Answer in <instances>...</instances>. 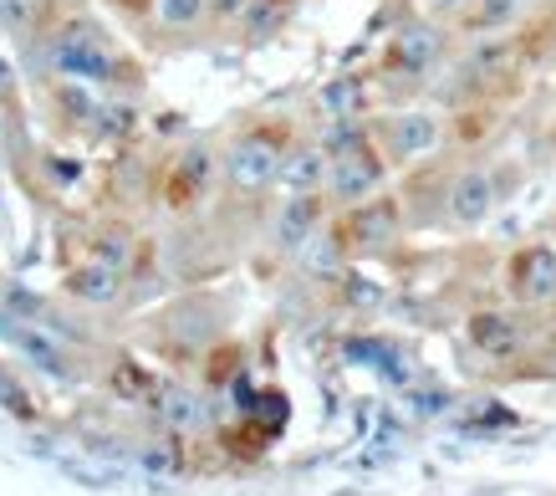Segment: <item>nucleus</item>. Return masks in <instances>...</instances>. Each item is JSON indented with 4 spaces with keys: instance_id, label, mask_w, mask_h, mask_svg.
Masks as SVG:
<instances>
[{
    "instance_id": "20e7f679",
    "label": "nucleus",
    "mask_w": 556,
    "mask_h": 496,
    "mask_svg": "<svg viewBox=\"0 0 556 496\" xmlns=\"http://www.w3.org/2000/svg\"><path fill=\"white\" fill-rule=\"evenodd\" d=\"M215 179H219L215 144L194 138V144H185V149H174V154L164 159V170H159V200H164L174 215H185V210L210 200Z\"/></svg>"
},
{
    "instance_id": "9b49d317",
    "label": "nucleus",
    "mask_w": 556,
    "mask_h": 496,
    "mask_svg": "<svg viewBox=\"0 0 556 496\" xmlns=\"http://www.w3.org/2000/svg\"><path fill=\"white\" fill-rule=\"evenodd\" d=\"M327 179V149L312 144V138H291L287 159H281V174H276V189L281 195H306V189H321Z\"/></svg>"
},
{
    "instance_id": "39448f33",
    "label": "nucleus",
    "mask_w": 556,
    "mask_h": 496,
    "mask_svg": "<svg viewBox=\"0 0 556 496\" xmlns=\"http://www.w3.org/2000/svg\"><path fill=\"white\" fill-rule=\"evenodd\" d=\"M444 62V32L439 21H408L388 36L383 57H378V72L383 77H399V83H429V72Z\"/></svg>"
},
{
    "instance_id": "a211bd4d",
    "label": "nucleus",
    "mask_w": 556,
    "mask_h": 496,
    "mask_svg": "<svg viewBox=\"0 0 556 496\" xmlns=\"http://www.w3.org/2000/svg\"><path fill=\"white\" fill-rule=\"evenodd\" d=\"M251 0H204V26L210 32H236V21L245 16Z\"/></svg>"
},
{
    "instance_id": "aec40b11",
    "label": "nucleus",
    "mask_w": 556,
    "mask_h": 496,
    "mask_svg": "<svg viewBox=\"0 0 556 496\" xmlns=\"http://www.w3.org/2000/svg\"><path fill=\"white\" fill-rule=\"evenodd\" d=\"M123 16H134V21H143V16H153V0H113Z\"/></svg>"
},
{
    "instance_id": "f3484780",
    "label": "nucleus",
    "mask_w": 556,
    "mask_h": 496,
    "mask_svg": "<svg viewBox=\"0 0 556 496\" xmlns=\"http://www.w3.org/2000/svg\"><path fill=\"white\" fill-rule=\"evenodd\" d=\"M521 11H526L521 0H470V5L459 11V21H465L470 32H506Z\"/></svg>"
},
{
    "instance_id": "dca6fc26",
    "label": "nucleus",
    "mask_w": 556,
    "mask_h": 496,
    "mask_svg": "<svg viewBox=\"0 0 556 496\" xmlns=\"http://www.w3.org/2000/svg\"><path fill=\"white\" fill-rule=\"evenodd\" d=\"M321 108H327V119L332 123L368 119V87H363V77H338V83L321 92Z\"/></svg>"
},
{
    "instance_id": "9d476101",
    "label": "nucleus",
    "mask_w": 556,
    "mask_h": 496,
    "mask_svg": "<svg viewBox=\"0 0 556 496\" xmlns=\"http://www.w3.org/2000/svg\"><path fill=\"white\" fill-rule=\"evenodd\" d=\"M296 0H251L245 5V16L236 21V41L240 47H266V41H276V36L291 32V21H296Z\"/></svg>"
},
{
    "instance_id": "2eb2a0df",
    "label": "nucleus",
    "mask_w": 556,
    "mask_h": 496,
    "mask_svg": "<svg viewBox=\"0 0 556 496\" xmlns=\"http://www.w3.org/2000/svg\"><path fill=\"white\" fill-rule=\"evenodd\" d=\"M153 26L164 36L204 32V0H153Z\"/></svg>"
},
{
    "instance_id": "4be33fe9",
    "label": "nucleus",
    "mask_w": 556,
    "mask_h": 496,
    "mask_svg": "<svg viewBox=\"0 0 556 496\" xmlns=\"http://www.w3.org/2000/svg\"><path fill=\"white\" fill-rule=\"evenodd\" d=\"M552 138H556V123H552Z\"/></svg>"
},
{
    "instance_id": "f257e3e1",
    "label": "nucleus",
    "mask_w": 556,
    "mask_h": 496,
    "mask_svg": "<svg viewBox=\"0 0 556 496\" xmlns=\"http://www.w3.org/2000/svg\"><path fill=\"white\" fill-rule=\"evenodd\" d=\"M31 67L41 77H62V83H83L102 87V92H118V87H138V67L113 47V36L102 32L98 16L87 11H47L36 41L26 47Z\"/></svg>"
},
{
    "instance_id": "f8f14e48",
    "label": "nucleus",
    "mask_w": 556,
    "mask_h": 496,
    "mask_svg": "<svg viewBox=\"0 0 556 496\" xmlns=\"http://www.w3.org/2000/svg\"><path fill=\"white\" fill-rule=\"evenodd\" d=\"M465 333H470V348L485 354V359H510V354L521 348V323H516L510 312H495V308L470 312Z\"/></svg>"
},
{
    "instance_id": "6ab92c4d",
    "label": "nucleus",
    "mask_w": 556,
    "mask_h": 496,
    "mask_svg": "<svg viewBox=\"0 0 556 496\" xmlns=\"http://www.w3.org/2000/svg\"><path fill=\"white\" fill-rule=\"evenodd\" d=\"M419 5L429 21H459V11H465L470 0H419Z\"/></svg>"
},
{
    "instance_id": "0eeeda50",
    "label": "nucleus",
    "mask_w": 556,
    "mask_h": 496,
    "mask_svg": "<svg viewBox=\"0 0 556 496\" xmlns=\"http://www.w3.org/2000/svg\"><path fill=\"white\" fill-rule=\"evenodd\" d=\"M506 292L516 308H546L556 302V246L552 240H531L506 261Z\"/></svg>"
},
{
    "instance_id": "6e6552de",
    "label": "nucleus",
    "mask_w": 556,
    "mask_h": 496,
    "mask_svg": "<svg viewBox=\"0 0 556 496\" xmlns=\"http://www.w3.org/2000/svg\"><path fill=\"white\" fill-rule=\"evenodd\" d=\"M495 206H501V189H495V174L485 164H465L444 179V215L459 231H480L495 215Z\"/></svg>"
},
{
    "instance_id": "f03ea898",
    "label": "nucleus",
    "mask_w": 556,
    "mask_h": 496,
    "mask_svg": "<svg viewBox=\"0 0 556 496\" xmlns=\"http://www.w3.org/2000/svg\"><path fill=\"white\" fill-rule=\"evenodd\" d=\"M291 138H296V123L291 119H251L240 123L230 144L219 149V179L230 195L240 200H255L276 189V174H281V159H287Z\"/></svg>"
},
{
    "instance_id": "7ed1b4c3",
    "label": "nucleus",
    "mask_w": 556,
    "mask_h": 496,
    "mask_svg": "<svg viewBox=\"0 0 556 496\" xmlns=\"http://www.w3.org/2000/svg\"><path fill=\"white\" fill-rule=\"evenodd\" d=\"M368 138L372 149L383 154L388 170H408V164L439 154L450 128H444V119L434 108H388V113L368 119Z\"/></svg>"
},
{
    "instance_id": "ddd939ff",
    "label": "nucleus",
    "mask_w": 556,
    "mask_h": 496,
    "mask_svg": "<svg viewBox=\"0 0 556 496\" xmlns=\"http://www.w3.org/2000/svg\"><path fill=\"white\" fill-rule=\"evenodd\" d=\"M51 0H0V36H11L21 52L36 41L41 32V21H47Z\"/></svg>"
},
{
    "instance_id": "b1692460",
    "label": "nucleus",
    "mask_w": 556,
    "mask_h": 496,
    "mask_svg": "<svg viewBox=\"0 0 556 496\" xmlns=\"http://www.w3.org/2000/svg\"><path fill=\"white\" fill-rule=\"evenodd\" d=\"M296 5H302V0H296Z\"/></svg>"
},
{
    "instance_id": "412c9836",
    "label": "nucleus",
    "mask_w": 556,
    "mask_h": 496,
    "mask_svg": "<svg viewBox=\"0 0 556 496\" xmlns=\"http://www.w3.org/2000/svg\"><path fill=\"white\" fill-rule=\"evenodd\" d=\"M5 83H11V72H5V67H0V92H5Z\"/></svg>"
},
{
    "instance_id": "5701e85b",
    "label": "nucleus",
    "mask_w": 556,
    "mask_h": 496,
    "mask_svg": "<svg viewBox=\"0 0 556 496\" xmlns=\"http://www.w3.org/2000/svg\"><path fill=\"white\" fill-rule=\"evenodd\" d=\"M521 5H531V0H521Z\"/></svg>"
},
{
    "instance_id": "4468645a",
    "label": "nucleus",
    "mask_w": 556,
    "mask_h": 496,
    "mask_svg": "<svg viewBox=\"0 0 556 496\" xmlns=\"http://www.w3.org/2000/svg\"><path fill=\"white\" fill-rule=\"evenodd\" d=\"M87 257L108 261V266H118V272H128V261H134V225L102 221L98 236H92V246H87Z\"/></svg>"
},
{
    "instance_id": "1a4fd4ad",
    "label": "nucleus",
    "mask_w": 556,
    "mask_h": 496,
    "mask_svg": "<svg viewBox=\"0 0 556 496\" xmlns=\"http://www.w3.org/2000/svg\"><path fill=\"white\" fill-rule=\"evenodd\" d=\"M123 276L128 272H118V266H108V261H77L67 276H62V292L67 297H77V302H87V308H113L123 297Z\"/></svg>"
},
{
    "instance_id": "423d86ee",
    "label": "nucleus",
    "mask_w": 556,
    "mask_h": 496,
    "mask_svg": "<svg viewBox=\"0 0 556 496\" xmlns=\"http://www.w3.org/2000/svg\"><path fill=\"white\" fill-rule=\"evenodd\" d=\"M332 221V206H327V195L321 189H306V195H281L276 210H270V231L266 240L281 251V257H306L312 251V240H321Z\"/></svg>"
}]
</instances>
